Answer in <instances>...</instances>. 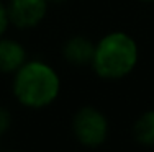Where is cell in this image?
<instances>
[{"mask_svg": "<svg viewBox=\"0 0 154 152\" xmlns=\"http://www.w3.org/2000/svg\"><path fill=\"white\" fill-rule=\"evenodd\" d=\"M12 92L21 106L43 110L57 100L61 77L51 64L41 59H28L13 74Z\"/></svg>", "mask_w": 154, "mask_h": 152, "instance_id": "obj_1", "label": "cell"}, {"mask_svg": "<svg viewBox=\"0 0 154 152\" xmlns=\"http://www.w3.org/2000/svg\"><path fill=\"white\" fill-rule=\"evenodd\" d=\"M139 46L130 33L110 31L95 43L92 70L102 80H122L136 69Z\"/></svg>", "mask_w": 154, "mask_h": 152, "instance_id": "obj_2", "label": "cell"}, {"mask_svg": "<svg viewBox=\"0 0 154 152\" xmlns=\"http://www.w3.org/2000/svg\"><path fill=\"white\" fill-rule=\"evenodd\" d=\"M108 119L95 106H82L72 118V133L85 147H98L108 137Z\"/></svg>", "mask_w": 154, "mask_h": 152, "instance_id": "obj_3", "label": "cell"}, {"mask_svg": "<svg viewBox=\"0 0 154 152\" xmlns=\"http://www.w3.org/2000/svg\"><path fill=\"white\" fill-rule=\"evenodd\" d=\"M7 10L10 16V25L18 30H33L48 15L49 2L48 0H8Z\"/></svg>", "mask_w": 154, "mask_h": 152, "instance_id": "obj_4", "label": "cell"}, {"mask_svg": "<svg viewBox=\"0 0 154 152\" xmlns=\"http://www.w3.org/2000/svg\"><path fill=\"white\" fill-rule=\"evenodd\" d=\"M95 43L92 39L85 38L82 34H75L69 38L62 46V56L64 61L75 67H85L92 64L94 59Z\"/></svg>", "mask_w": 154, "mask_h": 152, "instance_id": "obj_5", "label": "cell"}, {"mask_svg": "<svg viewBox=\"0 0 154 152\" xmlns=\"http://www.w3.org/2000/svg\"><path fill=\"white\" fill-rule=\"evenodd\" d=\"M28 61V52L20 41L0 38V74L13 75Z\"/></svg>", "mask_w": 154, "mask_h": 152, "instance_id": "obj_6", "label": "cell"}, {"mask_svg": "<svg viewBox=\"0 0 154 152\" xmlns=\"http://www.w3.org/2000/svg\"><path fill=\"white\" fill-rule=\"evenodd\" d=\"M133 136L138 144L144 147H154V110H148L133 124Z\"/></svg>", "mask_w": 154, "mask_h": 152, "instance_id": "obj_7", "label": "cell"}, {"mask_svg": "<svg viewBox=\"0 0 154 152\" xmlns=\"http://www.w3.org/2000/svg\"><path fill=\"white\" fill-rule=\"evenodd\" d=\"M10 26V16L8 10H7V3H3V0H0V38L7 34V30Z\"/></svg>", "mask_w": 154, "mask_h": 152, "instance_id": "obj_8", "label": "cell"}, {"mask_svg": "<svg viewBox=\"0 0 154 152\" xmlns=\"http://www.w3.org/2000/svg\"><path fill=\"white\" fill-rule=\"evenodd\" d=\"M12 126V113L7 108L0 106V136L5 134Z\"/></svg>", "mask_w": 154, "mask_h": 152, "instance_id": "obj_9", "label": "cell"}, {"mask_svg": "<svg viewBox=\"0 0 154 152\" xmlns=\"http://www.w3.org/2000/svg\"><path fill=\"white\" fill-rule=\"evenodd\" d=\"M48 2H49V5L51 3H53V5H61V3H66L67 0H48Z\"/></svg>", "mask_w": 154, "mask_h": 152, "instance_id": "obj_10", "label": "cell"}, {"mask_svg": "<svg viewBox=\"0 0 154 152\" xmlns=\"http://www.w3.org/2000/svg\"><path fill=\"white\" fill-rule=\"evenodd\" d=\"M139 2H143V3H154V0H139Z\"/></svg>", "mask_w": 154, "mask_h": 152, "instance_id": "obj_11", "label": "cell"}, {"mask_svg": "<svg viewBox=\"0 0 154 152\" xmlns=\"http://www.w3.org/2000/svg\"><path fill=\"white\" fill-rule=\"evenodd\" d=\"M8 152H17V151H8Z\"/></svg>", "mask_w": 154, "mask_h": 152, "instance_id": "obj_12", "label": "cell"}]
</instances>
